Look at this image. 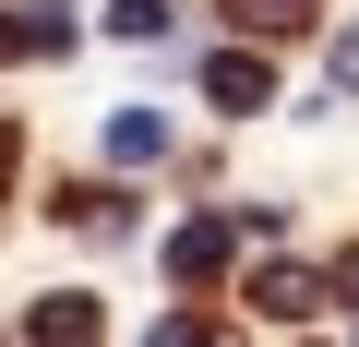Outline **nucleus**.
Wrapping results in <instances>:
<instances>
[{"instance_id":"obj_1","label":"nucleus","mask_w":359,"mask_h":347,"mask_svg":"<svg viewBox=\"0 0 359 347\" xmlns=\"http://www.w3.org/2000/svg\"><path fill=\"white\" fill-rule=\"evenodd\" d=\"M204 96H216V108H228V120H252V108H264V96H276V72H264V60H252V48H216V60H204Z\"/></svg>"},{"instance_id":"obj_2","label":"nucleus","mask_w":359,"mask_h":347,"mask_svg":"<svg viewBox=\"0 0 359 347\" xmlns=\"http://www.w3.org/2000/svg\"><path fill=\"white\" fill-rule=\"evenodd\" d=\"M311 299H323V275H311V264H264V275H252V311H276V323H299Z\"/></svg>"},{"instance_id":"obj_3","label":"nucleus","mask_w":359,"mask_h":347,"mask_svg":"<svg viewBox=\"0 0 359 347\" xmlns=\"http://www.w3.org/2000/svg\"><path fill=\"white\" fill-rule=\"evenodd\" d=\"M108 156H120V168H156V156H168V120H156V108H120V120H108Z\"/></svg>"},{"instance_id":"obj_4","label":"nucleus","mask_w":359,"mask_h":347,"mask_svg":"<svg viewBox=\"0 0 359 347\" xmlns=\"http://www.w3.org/2000/svg\"><path fill=\"white\" fill-rule=\"evenodd\" d=\"M36 347H96V299H36Z\"/></svg>"},{"instance_id":"obj_5","label":"nucleus","mask_w":359,"mask_h":347,"mask_svg":"<svg viewBox=\"0 0 359 347\" xmlns=\"http://www.w3.org/2000/svg\"><path fill=\"white\" fill-rule=\"evenodd\" d=\"M168 264H180V275H216V264H228V228H216V216H192V228L168 240Z\"/></svg>"},{"instance_id":"obj_6","label":"nucleus","mask_w":359,"mask_h":347,"mask_svg":"<svg viewBox=\"0 0 359 347\" xmlns=\"http://www.w3.org/2000/svg\"><path fill=\"white\" fill-rule=\"evenodd\" d=\"M299 13H311V0H228L240 36H299Z\"/></svg>"},{"instance_id":"obj_7","label":"nucleus","mask_w":359,"mask_h":347,"mask_svg":"<svg viewBox=\"0 0 359 347\" xmlns=\"http://www.w3.org/2000/svg\"><path fill=\"white\" fill-rule=\"evenodd\" d=\"M108 25H120V36H144V48H156V36H168V0H120V13H108Z\"/></svg>"},{"instance_id":"obj_8","label":"nucleus","mask_w":359,"mask_h":347,"mask_svg":"<svg viewBox=\"0 0 359 347\" xmlns=\"http://www.w3.org/2000/svg\"><path fill=\"white\" fill-rule=\"evenodd\" d=\"M323 60H335V84H359V25H335V36H323Z\"/></svg>"},{"instance_id":"obj_9","label":"nucleus","mask_w":359,"mask_h":347,"mask_svg":"<svg viewBox=\"0 0 359 347\" xmlns=\"http://www.w3.org/2000/svg\"><path fill=\"white\" fill-rule=\"evenodd\" d=\"M144 347H204V323H156V335H144Z\"/></svg>"},{"instance_id":"obj_10","label":"nucleus","mask_w":359,"mask_h":347,"mask_svg":"<svg viewBox=\"0 0 359 347\" xmlns=\"http://www.w3.org/2000/svg\"><path fill=\"white\" fill-rule=\"evenodd\" d=\"M323 287H335V299H347V311H359V252H347V264H335V275H323Z\"/></svg>"},{"instance_id":"obj_11","label":"nucleus","mask_w":359,"mask_h":347,"mask_svg":"<svg viewBox=\"0 0 359 347\" xmlns=\"http://www.w3.org/2000/svg\"><path fill=\"white\" fill-rule=\"evenodd\" d=\"M13 156H25V144H13V132H0V192H13Z\"/></svg>"},{"instance_id":"obj_12","label":"nucleus","mask_w":359,"mask_h":347,"mask_svg":"<svg viewBox=\"0 0 359 347\" xmlns=\"http://www.w3.org/2000/svg\"><path fill=\"white\" fill-rule=\"evenodd\" d=\"M13 48H25V25H13V13H0V60H13Z\"/></svg>"}]
</instances>
